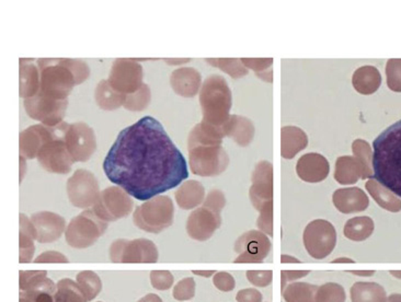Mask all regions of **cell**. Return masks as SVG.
I'll use <instances>...</instances> for the list:
<instances>
[{"instance_id":"e575fe53","label":"cell","mask_w":401,"mask_h":302,"mask_svg":"<svg viewBox=\"0 0 401 302\" xmlns=\"http://www.w3.org/2000/svg\"><path fill=\"white\" fill-rule=\"evenodd\" d=\"M387 86L395 92H401V60H390L386 66Z\"/></svg>"},{"instance_id":"30bf717a","label":"cell","mask_w":401,"mask_h":302,"mask_svg":"<svg viewBox=\"0 0 401 302\" xmlns=\"http://www.w3.org/2000/svg\"><path fill=\"white\" fill-rule=\"evenodd\" d=\"M67 194L75 207H93L101 194L98 180L88 170H76L67 181Z\"/></svg>"},{"instance_id":"277c9868","label":"cell","mask_w":401,"mask_h":302,"mask_svg":"<svg viewBox=\"0 0 401 302\" xmlns=\"http://www.w3.org/2000/svg\"><path fill=\"white\" fill-rule=\"evenodd\" d=\"M200 103L203 121L213 126L222 127L230 119L232 91L226 80L218 75H212L204 81L200 91Z\"/></svg>"},{"instance_id":"ffe728a7","label":"cell","mask_w":401,"mask_h":302,"mask_svg":"<svg viewBox=\"0 0 401 302\" xmlns=\"http://www.w3.org/2000/svg\"><path fill=\"white\" fill-rule=\"evenodd\" d=\"M20 97L29 99L38 95L41 89V77L38 65L33 60H20Z\"/></svg>"},{"instance_id":"d4e9b609","label":"cell","mask_w":401,"mask_h":302,"mask_svg":"<svg viewBox=\"0 0 401 302\" xmlns=\"http://www.w3.org/2000/svg\"><path fill=\"white\" fill-rule=\"evenodd\" d=\"M127 95L117 92L109 84L108 80H101L96 88L95 99L97 104L105 111H113L123 107Z\"/></svg>"},{"instance_id":"7bdbcfd3","label":"cell","mask_w":401,"mask_h":302,"mask_svg":"<svg viewBox=\"0 0 401 302\" xmlns=\"http://www.w3.org/2000/svg\"><path fill=\"white\" fill-rule=\"evenodd\" d=\"M189 62L190 60H165V63L169 65H182Z\"/></svg>"},{"instance_id":"60d3db41","label":"cell","mask_w":401,"mask_h":302,"mask_svg":"<svg viewBox=\"0 0 401 302\" xmlns=\"http://www.w3.org/2000/svg\"><path fill=\"white\" fill-rule=\"evenodd\" d=\"M32 298L33 302H54L53 293H46V291H24Z\"/></svg>"},{"instance_id":"603a6c76","label":"cell","mask_w":401,"mask_h":302,"mask_svg":"<svg viewBox=\"0 0 401 302\" xmlns=\"http://www.w3.org/2000/svg\"><path fill=\"white\" fill-rule=\"evenodd\" d=\"M46 276L48 271H20V291H46L54 295L58 286Z\"/></svg>"},{"instance_id":"1f68e13d","label":"cell","mask_w":401,"mask_h":302,"mask_svg":"<svg viewBox=\"0 0 401 302\" xmlns=\"http://www.w3.org/2000/svg\"><path fill=\"white\" fill-rule=\"evenodd\" d=\"M352 148H353L354 157L358 159L360 167L363 169V178L372 176L373 153L370 145L365 141L358 139L354 141Z\"/></svg>"},{"instance_id":"2e32d148","label":"cell","mask_w":401,"mask_h":302,"mask_svg":"<svg viewBox=\"0 0 401 302\" xmlns=\"http://www.w3.org/2000/svg\"><path fill=\"white\" fill-rule=\"evenodd\" d=\"M31 222L36 228V240L40 243H50L58 240L66 227L65 219L55 212H36L32 215Z\"/></svg>"},{"instance_id":"b9f144b4","label":"cell","mask_w":401,"mask_h":302,"mask_svg":"<svg viewBox=\"0 0 401 302\" xmlns=\"http://www.w3.org/2000/svg\"><path fill=\"white\" fill-rule=\"evenodd\" d=\"M137 302H163V300H161L159 296L155 295V293H149V295H146L145 297L141 298Z\"/></svg>"},{"instance_id":"bcb514c9","label":"cell","mask_w":401,"mask_h":302,"mask_svg":"<svg viewBox=\"0 0 401 302\" xmlns=\"http://www.w3.org/2000/svg\"><path fill=\"white\" fill-rule=\"evenodd\" d=\"M194 274H196V275H200V276H204V277H210V275H212L213 271H193Z\"/></svg>"},{"instance_id":"ba28073f","label":"cell","mask_w":401,"mask_h":302,"mask_svg":"<svg viewBox=\"0 0 401 302\" xmlns=\"http://www.w3.org/2000/svg\"><path fill=\"white\" fill-rule=\"evenodd\" d=\"M157 247L149 239L117 240L111 244L110 259L114 263H156Z\"/></svg>"},{"instance_id":"3957f363","label":"cell","mask_w":401,"mask_h":302,"mask_svg":"<svg viewBox=\"0 0 401 302\" xmlns=\"http://www.w3.org/2000/svg\"><path fill=\"white\" fill-rule=\"evenodd\" d=\"M36 65L41 77L40 92L55 100H67L74 87L82 84L90 75L88 65L82 60L42 58L36 60Z\"/></svg>"},{"instance_id":"4dcf8cb0","label":"cell","mask_w":401,"mask_h":302,"mask_svg":"<svg viewBox=\"0 0 401 302\" xmlns=\"http://www.w3.org/2000/svg\"><path fill=\"white\" fill-rule=\"evenodd\" d=\"M151 100V88L147 85L143 84L137 92L127 95L123 107L129 111L139 112V111H144L146 107H149Z\"/></svg>"},{"instance_id":"f6af8a7d","label":"cell","mask_w":401,"mask_h":302,"mask_svg":"<svg viewBox=\"0 0 401 302\" xmlns=\"http://www.w3.org/2000/svg\"><path fill=\"white\" fill-rule=\"evenodd\" d=\"M20 166H21V168H20V183H21L22 182V178H23V176L24 174H26V171H23V166H26V159H24L23 157H20Z\"/></svg>"},{"instance_id":"9c48e42d","label":"cell","mask_w":401,"mask_h":302,"mask_svg":"<svg viewBox=\"0 0 401 302\" xmlns=\"http://www.w3.org/2000/svg\"><path fill=\"white\" fill-rule=\"evenodd\" d=\"M134 202L131 195L119 186H111L101 192L97 204L92 210L105 222H117L129 216L133 210Z\"/></svg>"},{"instance_id":"ab89813d","label":"cell","mask_w":401,"mask_h":302,"mask_svg":"<svg viewBox=\"0 0 401 302\" xmlns=\"http://www.w3.org/2000/svg\"><path fill=\"white\" fill-rule=\"evenodd\" d=\"M214 283H215L216 287L220 288L222 291H230L234 288V281L228 274H218V276H216L214 279Z\"/></svg>"},{"instance_id":"f1b7e54d","label":"cell","mask_w":401,"mask_h":302,"mask_svg":"<svg viewBox=\"0 0 401 302\" xmlns=\"http://www.w3.org/2000/svg\"><path fill=\"white\" fill-rule=\"evenodd\" d=\"M54 293V302H88L78 284L72 279H65L58 283Z\"/></svg>"},{"instance_id":"52a82bcc","label":"cell","mask_w":401,"mask_h":302,"mask_svg":"<svg viewBox=\"0 0 401 302\" xmlns=\"http://www.w3.org/2000/svg\"><path fill=\"white\" fill-rule=\"evenodd\" d=\"M190 167L196 176H213L222 173L230 158L222 145L196 146L190 148Z\"/></svg>"},{"instance_id":"ac0fdd59","label":"cell","mask_w":401,"mask_h":302,"mask_svg":"<svg viewBox=\"0 0 401 302\" xmlns=\"http://www.w3.org/2000/svg\"><path fill=\"white\" fill-rule=\"evenodd\" d=\"M296 170L299 178H303L304 181H323L329 173V163L319 153H307L299 158Z\"/></svg>"},{"instance_id":"5b68a950","label":"cell","mask_w":401,"mask_h":302,"mask_svg":"<svg viewBox=\"0 0 401 302\" xmlns=\"http://www.w3.org/2000/svg\"><path fill=\"white\" fill-rule=\"evenodd\" d=\"M175 207L168 196H156L137 207L133 214L135 226L151 233H159L173 222Z\"/></svg>"},{"instance_id":"44dd1931","label":"cell","mask_w":401,"mask_h":302,"mask_svg":"<svg viewBox=\"0 0 401 302\" xmlns=\"http://www.w3.org/2000/svg\"><path fill=\"white\" fill-rule=\"evenodd\" d=\"M225 136L232 137L239 146H248L253 137V125L246 117L232 115L222 126Z\"/></svg>"},{"instance_id":"cb8c5ba5","label":"cell","mask_w":401,"mask_h":302,"mask_svg":"<svg viewBox=\"0 0 401 302\" xmlns=\"http://www.w3.org/2000/svg\"><path fill=\"white\" fill-rule=\"evenodd\" d=\"M36 238V228L31 219L20 214V263H29L34 254V241Z\"/></svg>"},{"instance_id":"d590c367","label":"cell","mask_w":401,"mask_h":302,"mask_svg":"<svg viewBox=\"0 0 401 302\" xmlns=\"http://www.w3.org/2000/svg\"><path fill=\"white\" fill-rule=\"evenodd\" d=\"M151 283L157 291H168L173 285V276L169 271H153Z\"/></svg>"},{"instance_id":"4316f807","label":"cell","mask_w":401,"mask_h":302,"mask_svg":"<svg viewBox=\"0 0 401 302\" xmlns=\"http://www.w3.org/2000/svg\"><path fill=\"white\" fill-rule=\"evenodd\" d=\"M307 145V137L305 133L296 127H283L282 129V156L291 159L303 150Z\"/></svg>"},{"instance_id":"f35d334b","label":"cell","mask_w":401,"mask_h":302,"mask_svg":"<svg viewBox=\"0 0 401 302\" xmlns=\"http://www.w3.org/2000/svg\"><path fill=\"white\" fill-rule=\"evenodd\" d=\"M242 64L249 68H252L257 72V76H260L261 70H265L267 64H272V60H242Z\"/></svg>"},{"instance_id":"74e56055","label":"cell","mask_w":401,"mask_h":302,"mask_svg":"<svg viewBox=\"0 0 401 302\" xmlns=\"http://www.w3.org/2000/svg\"><path fill=\"white\" fill-rule=\"evenodd\" d=\"M34 263H68V259L62 253L56 251H48L38 255Z\"/></svg>"},{"instance_id":"8fae6325","label":"cell","mask_w":401,"mask_h":302,"mask_svg":"<svg viewBox=\"0 0 401 302\" xmlns=\"http://www.w3.org/2000/svg\"><path fill=\"white\" fill-rule=\"evenodd\" d=\"M26 114L36 121L41 122L46 126H56L60 124L66 113L68 101L55 100L44 93L38 92L32 98L24 99Z\"/></svg>"},{"instance_id":"7dc6e473","label":"cell","mask_w":401,"mask_h":302,"mask_svg":"<svg viewBox=\"0 0 401 302\" xmlns=\"http://www.w3.org/2000/svg\"><path fill=\"white\" fill-rule=\"evenodd\" d=\"M98 302H102V301H98Z\"/></svg>"},{"instance_id":"d6986e66","label":"cell","mask_w":401,"mask_h":302,"mask_svg":"<svg viewBox=\"0 0 401 302\" xmlns=\"http://www.w3.org/2000/svg\"><path fill=\"white\" fill-rule=\"evenodd\" d=\"M170 84L177 95L184 98H193L200 90V74L191 67H182L172 72Z\"/></svg>"},{"instance_id":"8d00e7d4","label":"cell","mask_w":401,"mask_h":302,"mask_svg":"<svg viewBox=\"0 0 401 302\" xmlns=\"http://www.w3.org/2000/svg\"><path fill=\"white\" fill-rule=\"evenodd\" d=\"M173 298L184 301V300L191 299L194 296V281L192 279H186L180 281L173 288Z\"/></svg>"},{"instance_id":"6da1fadb","label":"cell","mask_w":401,"mask_h":302,"mask_svg":"<svg viewBox=\"0 0 401 302\" xmlns=\"http://www.w3.org/2000/svg\"><path fill=\"white\" fill-rule=\"evenodd\" d=\"M103 170L112 183L139 200H151L189 178L181 151L151 117L121 131Z\"/></svg>"},{"instance_id":"484cf974","label":"cell","mask_w":401,"mask_h":302,"mask_svg":"<svg viewBox=\"0 0 401 302\" xmlns=\"http://www.w3.org/2000/svg\"><path fill=\"white\" fill-rule=\"evenodd\" d=\"M176 200L182 210H191L202 202L204 188L196 181H186L176 190Z\"/></svg>"},{"instance_id":"f546056e","label":"cell","mask_w":401,"mask_h":302,"mask_svg":"<svg viewBox=\"0 0 401 302\" xmlns=\"http://www.w3.org/2000/svg\"><path fill=\"white\" fill-rule=\"evenodd\" d=\"M77 284L84 293L87 301H91L100 293L102 283L95 271H84L77 275Z\"/></svg>"},{"instance_id":"5bb4252c","label":"cell","mask_w":401,"mask_h":302,"mask_svg":"<svg viewBox=\"0 0 401 302\" xmlns=\"http://www.w3.org/2000/svg\"><path fill=\"white\" fill-rule=\"evenodd\" d=\"M65 143L74 162H86L97 149L96 135L84 122L70 124L65 134Z\"/></svg>"},{"instance_id":"7a4b0ae2","label":"cell","mask_w":401,"mask_h":302,"mask_svg":"<svg viewBox=\"0 0 401 302\" xmlns=\"http://www.w3.org/2000/svg\"><path fill=\"white\" fill-rule=\"evenodd\" d=\"M373 178L401 198V119L373 143Z\"/></svg>"},{"instance_id":"4fadbf2b","label":"cell","mask_w":401,"mask_h":302,"mask_svg":"<svg viewBox=\"0 0 401 302\" xmlns=\"http://www.w3.org/2000/svg\"><path fill=\"white\" fill-rule=\"evenodd\" d=\"M66 131L46 143L38 151V157H36L38 163L41 164V167L50 173H70L72 166L75 163L70 151L67 149L66 143H65Z\"/></svg>"},{"instance_id":"8992f818","label":"cell","mask_w":401,"mask_h":302,"mask_svg":"<svg viewBox=\"0 0 401 302\" xmlns=\"http://www.w3.org/2000/svg\"><path fill=\"white\" fill-rule=\"evenodd\" d=\"M108 228V222L97 216L95 210H86L72 219L65 238L68 245L74 249H86L95 244Z\"/></svg>"},{"instance_id":"7402d4cb","label":"cell","mask_w":401,"mask_h":302,"mask_svg":"<svg viewBox=\"0 0 401 302\" xmlns=\"http://www.w3.org/2000/svg\"><path fill=\"white\" fill-rule=\"evenodd\" d=\"M353 87L360 95H373L382 84V76L374 66H363L354 72L352 78Z\"/></svg>"},{"instance_id":"d6a6232c","label":"cell","mask_w":401,"mask_h":302,"mask_svg":"<svg viewBox=\"0 0 401 302\" xmlns=\"http://www.w3.org/2000/svg\"><path fill=\"white\" fill-rule=\"evenodd\" d=\"M213 66L218 67L223 72L232 76V78H240L248 74L246 66L242 60H206Z\"/></svg>"},{"instance_id":"9a60e30c","label":"cell","mask_w":401,"mask_h":302,"mask_svg":"<svg viewBox=\"0 0 401 302\" xmlns=\"http://www.w3.org/2000/svg\"><path fill=\"white\" fill-rule=\"evenodd\" d=\"M67 123L62 122L56 126H46L43 124L33 125L28 127L20 134L19 149L20 157L24 159H34L38 157V151L48 141L58 137L66 131Z\"/></svg>"},{"instance_id":"7c38bea8","label":"cell","mask_w":401,"mask_h":302,"mask_svg":"<svg viewBox=\"0 0 401 302\" xmlns=\"http://www.w3.org/2000/svg\"><path fill=\"white\" fill-rule=\"evenodd\" d=\"M109 84L117 92L131 95L143 85V67L137 60H115L109 75Z\"/></svg>"},{"instance_id":"e0dca14e","label":"cell","mask_w":401,"mask_h":302,"mask_svg":"<svg viewBox=\"0 0 401 302\" xmlns=\"http://www.w3.org/2000/svg\"><path fill=\"white\" fill-rule=\"evenodd\" d=\"M220 226V217L210 210L203 208L196 210L190 215L186 225V230L191 238L196 240H205L212 236L218 227Z\"/></svg>"},{"instance_id":"836d02e7","label":"cell","mask_w":401,"mask_h":302,"mask_svg":"<svg viewBox=\"0 0 401 302\" xmlns=\"http://www.w3.org/2000/svg\"><path fill=\"white\" fill-rule=\"evenodd\" d=\"M373 228H374V225H373V220L370 218H355L352 219L348 222V226L344 230L354 231L351 234H349V238L351 239H365L370 236L372 233Z\"/></svg>"},{"instance_id":"ee69618b","label":"cell","mask_w":401,"mask_h":302,"mask_svg":"<svg viewBox=\"0 0 401 302\" xmlns=\"http://www.w3.org/2000/svg\"><path fill=\"white\" fill-rule=\"evenodd\" d=\"M20 302H33V300H32V298L30 297L29 295H28V293H24V291H21V293H20Z\"/></svg>"},{"instance_id":"83f0119b","label":"cell","mask_w":401,"mask_h":302,"mask_svg":"<svg viewBox=\"0 0 401 302\" xmlns=\"http://www.w3.org/2000/svg\"><path fill=\"white\" fill-rule=\"evenodd\" d=\"M366 188L370 190V193L374 196L376 202L382 206L383 208L392 210V212H398L401 210V202L398 198L392 195L390 190H387L384 186L380 185L374 178H370V181L366 183Z\"/></svg>"}]
</instances>
